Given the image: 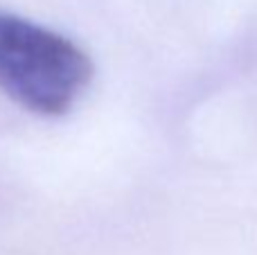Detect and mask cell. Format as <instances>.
Segmentation results:
<instances>
[{
  "label": "cell",
  "mask_w": 257,
  "mask_h": 255,
  "mask_svg": "<svg viewBox=\"0 0 257 255\" xmlns=\"http://www.w3.org/2000/svg\"><path fill=\"white\" fill-rule=\"evenodd\" d=\"M93 75V59L72 39L0 12V90L23 108L43 117L66 115Z\"/></svg>",
  "instance_id": "6da1fadb"
}]
</instances>
